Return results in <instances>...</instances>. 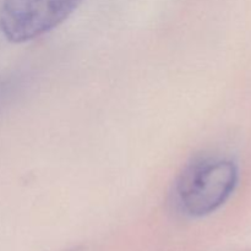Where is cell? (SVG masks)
<instances>
[{
  "instance_id": "1",
  "label": "cell",
  "mask_w": 251,
  "mask_h": 251,
  "mask_svg": "<svg viewBox=\"0 0 251 251\" xmlns=\"http://www.w3.org/2000/svg\"><path fill=\"white\" fill-rule=\"evenodd\" d=\"M238 179L239 172L232 159L212 154L195 157L176 180V206L189 217L211 215L232 196Z\"/></svg>"
},
{
  "instance_id": "2",
  "label": "cell",
  "mask_w": 251,
  "mask_h": 251,
  "mask_svg": "<svg viewBox=\"0 0 251 251\" xmlns=\"http://www.w3.org/2000/svg\"><path fill=\"white\" fill-rule=\"evenodd\" d=\"M83 0H4L0 31L11 43L33 41L60 26Z\"/></svg>"
}]
</instances>
